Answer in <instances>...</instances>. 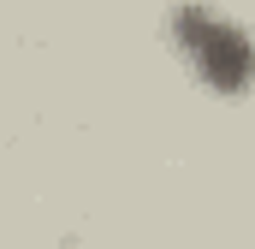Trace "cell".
I'll return each mask as SVG.
<instances>
[{
  "label": "cell",
  "mask_w": 255,
  "mask_h": 249,
  "mask_svg": "<svg viewBox=\"0 0 255 249\" xmlns=\"http://www.w3.org/2000/svg\"><path fill=\"white\" fill-rule=\"evenodd\" d=\"M172 42L196 77L220 95H244L255 83V42L238 18H226L208 0H184L172 6Z\"/></svg>",
  "instance_id": "obj_1"
}]
</instances>
